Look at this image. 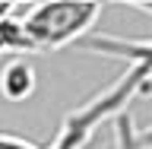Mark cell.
I'll use <instances>...</instances> for the list:
<instances>
[{"instance_id":"obj_1","label":"cell","mask_w":152,"mask_h":149,"mask_svg":"<svg viewBox=\"0 0 152 149\" xmlns=\"http://www.w3.org/2000/svg\"><path fill=\"white\" fill-rule=\"evenodd\" d=\"M149 89H152V76L142 73L140 67H130L108 89H102L95 98H89L83 108H76V111L66 114L64 124H60V130H57V137H54V143L48 149H86V143L92 140V133L104 121H111V117L117 121L127 111V105L136 95L149 92Z\"/></svg>"},{"instance_id":"obj_2","label":"cell","mask_w":152,"mask_h":149,"mask_svg":"<svg viewBox=\"0 0 152 149\" xmlns=\"http://www.w3.org/2000/svg\"><path fill=\"white\" fill-rule=\"evenodd\" d=\"M102 3H38L19 19L28 51H60L95 26Z\"/></svg>"},{"instance_id":"obj_3","label":"cell","mask_w":152,"mask_h":149,"mask_svg":"<svg viewBox=\"0 0 152 149\" xmlns=\"http://www.w3.org/2000/svg\"><path fill=\"white\" fill-rule=\"evenodd\" d=\"M86 51L104 57L130 60V67H140L142 73L152 76V38H117V35H89L83 41Z\"/></svg>"},{"instance_id":"obj_4","label":"cell","mask_w":152,"mask_h":149,"mask_svg":"<svg viewBox=\"0 0 152 149\" xmlns=\"http://www.w3.org/2000/svg\"><path fill=\"white\" fill-rule=\"evenodd\" d=\"M35 92V70L26 60H10L0 73V95L10 102H26Z\"/></svg>"},{"instance_id":"obj_5","label":"cell","mask_w":152,"mask_h":149,"mask_svg":"<svg viewBox=\"0 0 152 149\" xmlns=\"http://www.w3.org/2000/svg\"><path fill=\"white\" fill-rule=\"evenodd\" d=\"M3 51H16V54H26L28 51V41H26V35H22L19 19L0 22V54H3Z\"/></svg>"},{"instance_id":"obj_6","label":"cell","mask_w":152,"mask_h":149,"mask_svg":"<svg viewBox=\"0 0 152 149\" xmlns=\"http://www.w3.org/2000/svg\"><path fill=\"white\" fill-rule=\"evenodd\" d=\"M114 146L117 149H142L140 146V130H136V124L127 111L114 121Z\"/></svg>"},{"instance_id":"obj_7","label":"cell","mask_w":152,"mask_h":149,"mask_svg":"<svg viewBox=\"0 0 152 149\" xmlns=\"http://www.w3.org/2000/svg\"><path fill=\"white\" fill-rule=\"evenodd\" d=\"M0 149H41V146L22 140V137H13V133H0Z\"/></svg>"},{"instance_id":"obj_8","label":"cell","mask_w":152,"mask_h":149,"mask_svg":"<svg viewBox=\"0 0 152 149\" xmlns=\"http://www.w3.org/2000/svg\"><path fill=\"white\" fill-rule=\"evenodd\" d=\"M140 146H142V149H152V124L140 130Z\"/></svg>"}]
</instances>
